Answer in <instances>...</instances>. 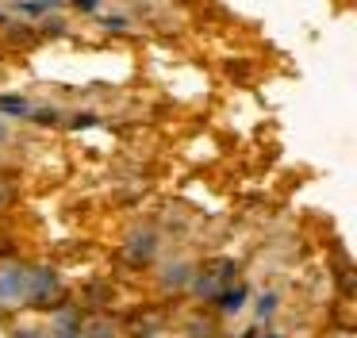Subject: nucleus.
Masks as SVG:
<instances>
[{
    "label": "nucleus",
    "mask_w": 357,
    "mask_h": 338,
    "mask_svg": "<svg viewBox=\"0 0 357 338\" xmlns=\"http://www.w3.org/2000/svg\"><path fill=\"white\" fill-rule=\"evenodd\" d=\"M27 281H31V273L20 265L0 269V304H20V300H27Z\"/></svg>",
    "instance_id": "obj_1"
},
{
    "label": "nucleus",
    "mask_w": 357,
    "mask_h": 338,
    "mask_svg": "<svg viewBox=\"0 0 357 338\" xmlns=\"http://www.w3.org/2000/svg\"><path fill=\"white\" fill-rule=\"evenodd\" d=\"M58 296V277L50 269H35L31 281H27V300H35L39 307H47Z\"/></svg>",
    "instance_id": "obj_2"
},
{
    "label": "nucleus",
    "mask_w": 357,
    "mask_h": 338,
    "mask_svg": "<svg viewBox=\"0 0 357 338\" xmlns=\"http://www.w3.org/2000/svg\"><path fill=\"white\" fill-rule=\"evenodd\" d=\"M215 304H219L223 315H234L242 304H246V284H227V288L215 296Z\"/></svg>",
    "instance_id": "obj_3"
},
{
    "label": "nucleus",
    "mask_w": 357,
    "mask_h": 338,
    "mask_svg": "<svg viewBox=\"0 0 357 338\" xmlns=\"http://www.w3.org/2000/svg\"><path fill=\"white\" fill-rule=\"evenodd\" d=\"M0 112H8V115H27V112H31V104H27L24 96H0Z\"/></svg>",
    "instance_id": "obj_4"
},
{
    "label": "nucleus",
    "mask_w": 357,
    "mask_h": 338,
    "mask_svg": "<svg viewBox=\"0 0 357 338\" xmlns=\"http://www.w3.org/2000/svg\"><path fill=\"white\" fill-rule=\"evenodd\" d=\"M273 307H277V292H265V296L257 300V315L265 319V315H273Z\"/></svg>",
    "instance_id": "obj_5"
},
{
    "label": "nucleus",
    "mask_w": 357,
    "mask_h": 338,
    "mask_svg": "<svg viewBox=\"0 0 357 338\" xmlns=\"http://www.w3.org/2000/svg\"><path fill=\"white\" fill-rule=\"evenodd\" d=\"M73 8H81V12H96V8H100V0H73Z\"/></svg>",
    "instance_id": "obj_6"
},
{
    "label": "nucleus",
    "mask_w": 357,
    "mask_h": 338,
    "mask_svg": "<svg viewBox=\"0 0 357 338\" xmlns=\"http://www.w3.org/2000/svg\"><path fill=\"white\" fill-rule=\"evenodd\" d=\"M89 335H93V338H108V335H112V330H108V323H96V327H93V330H89Z\"/></svg>",
    "instance_id": "obj_7"
},
{
    "label": "nucleus",
    "mask_w": 357,
    "mask_h": 338,
    "mask_svg": "<svg viewBox=\"0 0 357 338\" xmlns=\"http://www.w3.org/2000/svg\"><path fill=\"white\" fill-rule=\"evenodd\" d=\"M12 338H47V335H39V330H16Z\"/></svg>",
    "instance_id": "obj_8"
},
{
    "label": "nucleus",
    "mask_w": 357,
    "mask_h": 338,
    "mask_svg": "<svg viewBox=\"0 0 357 338\" xmlns=\"http://www.w3.org/2000/svg\"><path fill=\"white\" fill-rule=\"evenodd\" d=\"M4 135H8V131H4V123H0V142H4Z\"/></svg>",
    "instance_id": "obj_9"
},
{
    "label": "nucleus",
    "mask_w": 357,
    "mask_h": 338,
    "mask_svg": "<svg viewBox=\"0 0 357 338\" xmlns=\"http://www.w3.org/2000/svg\"><path fill=\"white\" fill-rule=\"evenodd\" d=\"M265 338H277V335H265Z\"/></svg>",
    "instance_id": "obj_10"
}]
</instances>
